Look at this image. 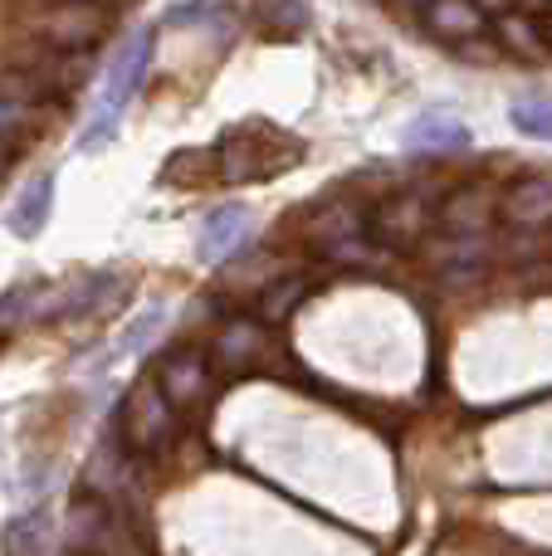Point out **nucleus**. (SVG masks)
<instances>
[{
    "mask_svg": "<svg viewBox=\"0 0 552 556\" xmlns=\"http://www.w3.org/2000/svg\"><path fill=\"white\" fill-rule=\"evenodd\" d=\"M147 64H152V29H137V35L123 45V54L113 59V68H108V84H103V93H98L93 117H88V127H84L88 152H93V147H108V137L117 132L127 103L137 98V88H142V78H147Z\"/></svg>",
    "mask_w": 552,
    "mask_h": 556,
    "instance_id": "f257e3e1",
    "label": "nucleus"
},
{
    "mask_svg": "<svg viewBox=\"0 0 552 556\" xmlns=\"http://www.w3.org/2000/svg\"><path fill=\"white\" fill-rule=\"evenodd\" d=\"M254 137H260V142H250V127H235V132L221 142V176L225 181H269V176L289 172V166L303 156V147L269 123H254Z\"/></svg>",
    "mask_w": 552,
    "mask_h": 556,
    "instance_id": "f03ea898",
    "label": "nucleus"
},
{
    "mask_svg": "<svg viewBox=\"0 0 552 556\" xmlns=\"http://www.w3.org/2000/svg\"><path fill=\"white\" fill-rule=\"evenodd\" d=\"M68 552L78 556H147L137 547L133 528L113 513L103 493H88L68 508Z\"/></svg>",
    "mask_w": 552,
    "mask_h": 556,
    "instance_id": "7ed1b4c3",
    "label": "nucleus"
},
{
    "mask_svg": "<svg viewBox=\"0 0 552 556\" xmlns=\"http://www.w3.org/2000/svg\"><path fill=\"white\" fill-rule=\"evenodd\" d=\"M172 410L176 405L162 395L156 381H137L133 391L123 395V410H117V430H123V444L137 454H152L166 444L172 434Z\"/></svg>",
    "mask_w": 552,
    "mask_h": 556,
    "instance_id": "20e7f679",
    "label": "nucleus"
},
{
    "mask_svg": "<svg viewBox=\"0 0 552 556\" xmlns=\"http://www.w3.org/2000/svg\"><path fill=\"white\" fill-rule=\"evenodd\" d=\"M499 220V195L489 186H460L446 201L436 205V225L440 235H469V240H485V230Z\"/></svg>",
    "mask_w": 552,
    "mask_h": 556,
    "instance_id": "39448f33",
    "label": "nucleus"
},
{
    "mask_svg": "<svg viewBox=\"0 0 552 556\" xmlns=\"http://www.w3.org/2000/svg\"><path fill=\"white\" fill-rule=\"evenodd\" d=\"M430 220H436V211H430L426 195L401 191V195H391L377 215H372V235H377L381 244H391V250H406V244H416L421 235H426Z\"/></svg>",
    "mask_w": 552,
    "mask_h": 556,
    "instance_id": "423d86ee",
    "label": "nucleus"
},
{
    "mask_svg": "<svg viewBox=\"0 0 552 556\" xmlns=\"http://www.w3.org/2000/svg\"><path fill=\"white\" fill-rule=\"evenodd\" d=\"M313 244L333 260H367V215L352 201H338L313 220Z\"/></svg>",
    "mask_w": 552,
    "mask_h": 556,
    "instance_id": "0eeeda50",
    "label": "nucleus"
},
{
    "mask_svg": "<svg viewBox=\"0 0 552 556\" xmlns=\"http://www.w3.org/2000/svg\"><path fill=\"white\" fill-rule=\"evenodd\" d=\"M156 386H162V395L176 405V410H181V405H196L205 395V386H211V362H205V352L176 346V352L156 366Z\"/></svg>",
    "mask_w": 552,
    "mask_h": 556,
    "instance_id": "6e6552de",
    "label": "nucleus"
},
{
    "mask_svg": "<svg viewBox=\"0 0 552 556\" xmlns=\"http://www.w3.org/2000/svg\"><path fill=\"white\" fill-rule=\"evenodd\" d=\"M250 230H254V215L244 211V205H221V211H211L201 225V235H196L201 264H225L244 240H250Z\"/></svg>",
    "mask_w": 552,
    "mask_h": 556,
    "instance_id": "1a4fd4ad",
    "label": "nucleus"
},
{
    "mask_svg": "<svg viewBox=\"0 0 552 556\" xmlns=\"http://www.w3.org/2000/svg\"><path fill=\"white\" fill-rule=\"evenodd\" d=\"M499 215L514 230H538L552 225V176H518L504 195H499Z\"/></svg>",
    "mask_w": 552,
    "mask_h": 556,
    "instance_id": "9d476101",
    "label": "nucleus"
},
{
    "mask_svg": "<svg viewBox=\"0 0 552 556\" xmlns=\"http://www.w3.org/2000/svg\"><path fill=\"white\" fill-rule=\"evenodd\" d=\"M269 352V332H264V317H230L215 337V362L225 371H250V366L264 362Z\"/></svg>",
    "mask_w": 552,
    "mask_h": 556,
    "instance_id": "9b49d317",
    "label": "nucleus"
},
{
    "mask_svg": "<svg viewBox=\"0 0 552 556\" xmlns=\"http://www.w3.org/2000/svg\"><path fill=\"white\" fill-rule=\"evenodd\" d=\"M39 29H45V39L59 49H84L103 35V15H98L93 0H68V5H59L54 15H45Z\"/></svg>",
    "mask_w": 552,
    "mask_h": 556,
    "instance_id": "f8f14e48",
    "label": "nucleus"
},
{
    "mask_svg": "<svg viewBox=\"0 0 552 556\" xmlns=\"http://www.w3.org/2000/svg\"><path fill=\"white\" fill-rule=\"evenodd\" d=\"M49 211H54V176L39 172V176H29V186L15 195V211H10V235H15V240H35V235L45 230Z\"/></svg>",
    "mask_w": 552,
    "mask_h": 556,
    "instance_id": "ddd939ff",
    "label": "nucleus"
},
{
    "mask_svg": "<svg viewBox=\"0 0 552 556\" xmlns=\"http://www.w3.org/2000/svg\"><path fill=\"white\" fill-rule=\"evenodd\" d=\"M406 147H411V152H430V156L465 152V147H469V127L460 123V117L426 113V117H416V123L406 127Z\"/></svg>",
    "mask_w": 552,
    "mask_h": 556,
    "instance_id": "4468645a",
    "label": "nucleus"
},
{
    "mask_svg": "<svg viewBox=\"0 0 552 556\" xmlns=\"http://www.w3.org/2000/svg\"><path fill=\"white\" fill-rule=\"evenodd\" d=\"M430 29L446 39H475L485 29V10L475 0H430Z\"/></svg>",
    "mask_w": 552,
    "mask_h": 556,
    "instance_id": "2eb2a0df",
    "label": "nucleus"
},
{
    "mask_svg": "<svg viewBox=\"0 0 552 556\" xmlns=\"http://www.w3.org/2000/svg\"><path fill=\"white\" fill-rule=\"evenodd\" d=\"M235 20H240V5H235V0H186V5L166 10V25H181V29H191V25L230 29Z\"/></svg>",
    "mask_w": 552,
    "mask_h": 556,
    "instance_id": "dca6fc26",
    "label": "nucleus"
},
{
    "mask_svg": "<svg viewBox=\"0 0 552 556\" xmlns=\"http://www.w3.org/2000/svg\"><path fill=\"white\" fill-rule=\"evenodd\" d=\"M49 552V513L35 508L5 528V556H45Z\"/></svg>",
    "mask_w": 552,
    "mask_h": 556,
    "instance_id": "f3484780",
    "label": "nucleus"
},
{
    "mask_svg": "<svg viewBox=\"0 0 552 556\" xmlns=\"http://www.w3.org/2000/svg\"><path fill=\"white\" fill-rule=\"evenodd\" d=\"M303 293H309V283H303V278H279V283L264 288L260 317H264V323H284V317H289L293 307L303 303Z\"/></svg>",
    "mask_w": 552,
    "mask_h": 556,
    "instance_id": "a211bd4d",
    "label": "nucleus"
},
{
    "mask_svg": "<svg viewBox=\"0 0 552 556\" xmlns=\"http://www.w3.org/2000/svg\"><path fill=\"white\" fill-rule=\"evenodd\" d=\"M166 317H172V307L166 303H152V307H142V313L133 317V327H127V337H123V352L127 356H137V352H147L152 346V337L166 327Z\"/></svg>",
    "mask_w": 552,
    "mask_h": 556,
    "instance_id": "6ab92c4d",
    "label": "nucleus"
},
{
    "mask_svg": "<svg viewBox=\"0 0 552 556\" xmlns=\"http://www.w3.org/2000/svg\"><path fill=\"white\" fill-rule=\"evenodd\" d=\"M514 127L524 137H552V98H524V103H514Z\"/></svg>",
    "mask_w": 552,
    "mask_h": 556,
    "instance_id": "aec40b11",
    "label": "nucleus"
},
{
    "mask_svg": "<svg viewBox=\"0 0 552 556\" xmlns=\"http://www.w3.org/2000/svg\"><path fill=\"white\" fill-rule=\"evenodd\" d=\"M499 29H504V39H509V45H514L518 54H528V59H538V54H543V49H548L543 29H538V25H528V20H518V15H509Z\"/></svg>",
    "mask_w": 552,
    "mask_h": 556,
    "instance_id": "412c9836",
    "label": "nucleus"
},
{
    "mask_svg": "<svg viewBox=\"0 0 552 556\" xmlns=\"http://www.w3.org/2000/svg\"><path fill=\"white\" fill-rule=\"evenodd\" d=\"M25 317H39V293L35 288H10V293L0 298V327L25 323Z\"/></svg>",
    "mask_w": 552,
    "mask_h": 556,
    "instance_id": "4be33fe9",
    "label": "nucleus"
},
{
    "mask_svg": "<svg viewBox=\"0 0 552 556\" xmlns=\"http://www.w3.org/2000/svg\"><path fill=\"white\" fill-rule=\"evenodd\" d=\"M269 25L279 29V35H299V29L309 25V0H274Z\"/></svg>",
    "mask_w": 552,
    "mask_h": 556,
    "instance_id": "5701e85b",
    "label": "nucleus"
},
{
    "mask_svg": "<svg viewBox=\"0 0 552 556\" xmlns=\"http://www.w3.org/2000/svg\"><path fill=\"white\" fill-rule=\"evenodd\" d=\"M543 39H548V49H552V20H548V25H543Z\"/></svg>",
    "mask_w": 552,
    "mask_h": 556,
    "instance_id": "b1692460",
    "label": "nucleus"
},
{
    "mask_svg": "<svg viewBox=\"0 0 552 556\" xmlns=\"http://www.w3.org/2000/svg\"><path fill=\"white\" fill-rule=\"evenodd\" d=\"M93 5H113V0H93Z\"/></svg>",
    "mask_w": 552,
    "mask_h": 556,
    "instance_id": "393cba45",
    "label": "nucleus"
},
{
    "mask_svg": "<svg viewBox=\"0 0 552 556\" xmlns=\"http://www.w3.org/2000/svg\"><path fill=\"white\" fill-rule=\"evenodd\" d=\"M411 5H421V0H411Z\"/></svg>",
    "mask_w": 552,
    "mask_h": 556,
    "instance_id": "a878e982",
    "label": "nucleus"
},
{
    "mask_svg": "<svg viewBox=\"0 0 552 556\" xmlns=\"http://www.w3.org/2000/svg\"><path fill=\"white\" fill-rule=\"evenodd\" d=\"M68 556H78V552H68Z\"/></svg>",
    "mask_w": 552,
    "mask_h": 556,
    "instance_id": "bb28decb",
    "label": "nucleus"
}]
</instances>
